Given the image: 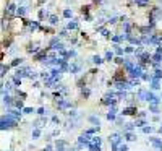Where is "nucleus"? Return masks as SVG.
I'll return each instance as SVG.
<instances>
[{"instance_id":"1","label":"nucleus","mask_w":162,"mask_h":151,"mask_svg":"<svg viewBox=\"0 0 162 151\" xmlns=\"http://www.w3.org/2000/svg\"><path fill=\"white\" fill-rule=\"evenodd\" d=\"M18 122H20V120L13 119L10 114L2 115V119H0V130H10V129H13V127L18 125Z\"/></svg>"},{"instance_id":"2","label":"nucleus","mask_w":162,"mask_h":151,"mask_svg":"<svg viewBox=\"0 0 162 151\" xmlns=\"http://www.w3.org/2000/svg\"><path fill=\"white\" fill-rule=\"evenodd\" d=\"M101 143H102L101 136H91V141H89V145H88V149L89 151H102Z\"/></svg>"},{"instance_id":"3","label":"nucleus","mask_w":162,"mask_h":151,"mask_svg":"<svg viewBox=\"0 0 162 151\" xmlns=\"http://www.w3.org/2000/svg\"><path fill=\"white\" fill-rule=\"evenodd\" d=\"M55 104L57 106H59L60 107V109H71V107H73V106H71V102L68 101V99H65V98H59V99H55Z\"/></svg>"},{"instance_id":"4","label":"nucleus","mask_w":162,"mask_h":151,"mask_svg":"<svg viewBox=\"0 0 162 151\" xmlns=\"http://www.w3.org/2000/svg\"><path fill=\"white\" fill-rule=\"evenodd\" d=\"M109 143H110V146H120L122 145V135L120 133H112L109 136Z\"/></svg>"},{"instance_id":"5","label":"nucleus","mask_w":162,"mask_h":151,"mask_svg":"<svg viewBox=\"0 0 162 151\" xmlns=\"http://www.w3.org/2000/svg\"><path fill=\"white\" fill-rule=\"evenodd\" d=\"M143 73H144V72H143V65H141V63H138L136 67L130 72V77H131L133 80H136V78H141V77H143Z\"/></svg>"},{"instance_id":"6","label":"nucleus","mask_w":162,"mask_h":151,"mask_svg":"<svg viewBox=\"0 0 162 151\" xmlns=\"http://www.w3.org/2000/svg\"><path fill=\"white\" fill-rule=\"evenodd\" d=\"M89 141H91V135H88L86 132H84L83 135H79V138H78V143H79V145H84L86 148H88Z\"/></svg>"},{"instance_id":"7","label":"nucleus","mask_w":162,"mask_h":151,"mask_svg":"<svg viewBox=\"0 0 162 151\" xmlns=\"http://www.w3.org/2000/svg\"><path fill=\"white\" fill-rule=\"evenodd\" d=\"M147 102H149V104H157V106H159L160 99L157 98L156 94L152 93V91H149V93H147Z\"/></svg>"},{"instance_id":"8","label":"nucleus","mask_w":162,"mask_h":151,"mask_svg":"<svg viewBox=\"0 0 162 151\" xmlns=\"http://www.w3.org/2000/svg\"><path fill=\"white\" fill-rule=\"evenodd\" d=\"M66 141L65 140H57L55 141V148H57V151H68V148H66Z\"/></svg>"},{"instance_id":"9","label":"nucleus","mask_w":162,"mask_h":151,"mask_svg":"<svg viewBox=\"0 0 162 151\" xmlns=\"http://www.w3.org/2000/svg\"><path fill=\"white\" fill-rule=\"evenodd\" d=\"M2 101H3V104H5V106H8V107H10V106H13V102H15V101H13V99H12V96H8L7 93H2Z\"/></svg>"},{"instance_id":"10","label":"nucleus","mask_w":162,"mask_h":151,"mask_svg":"<svg viewBox=\"0 0 162 151\" xmlns=\"http://www.w3.org/2000/svg\"><path fill=\"white\" fill-rule=\"evenodd\" d=\"M149 141H151L152 145H154V148H156L157 151H162V140H159V138H154V136H151Z\"/></svg>"},{"instance_id":"11","label":"nucleus","mask_w":162,"mask_h":151,"mask_svg":"<svg viewBox=\"0 0 162 151\" xmlns=\"http://www.w3.org/2000/svg\"><path fill=\"white\" fill-rule=\"evenodd\" d=\"M117 101L118 99H113V98H107V96H104V99H102V104L104 106H115L117 104Z\"/></svg>"},{"instance_id":"12","label":"nucleus","mask_w":162,"mask_h":151,"mask_svg":"<svg viewBox=\"0 0 162 151\" xmlns=\"http://www.w3.org/2000/svg\"><path fill=\"white\" fill-rule=\"evenodd\" d=\"M18 12V7L15 5V3H10V5L7 7V10H5V13H7V16H12V15H15V13Z\"/></svg>"},{"instance_id":"13","label":"nucleus","mask_w":162,"mask_h":151,"mask_svg":"<svg viewBox=\"0 0 162 151\" xmlns=\"http://www.w3.org/2000/svg\"><path fill=\"white\" fill-rule=\"evenodd\" d=\"M122 115H136V107L135 106H130L127 109L122 111Z\"/></svg>"},{"instance_id":"14","label":"nucleus","mask_w":162,"mask_h":151,"mask_svg":"<svg viewBox=\"0 0 162 151\" xmlns=\"http://www.w3.org/2000/svg\"><path fill=\"white\" fill-rule=\"evenodd\" d=\"M79 70H81V65L79 63H71L70 65V73L76 75V73H79Z\"/></svg>"},{"instance_id":"15","label":"nucleus","mask_w":162,"mask_h":151,"mask_svg":"<svg viewBox=\"0 0 162 151\" xmlns=\"http://www.w3.org/2000/svg\"><path fill=\"white\" fill-rule=\"evenodd\" d=\"M147 93H149V91H146V89H140V91H138V99H141V101H147Z\"/></svg>"},{"instance_id":"16","label":"nucleus","mask_w":162,"mask_h":151,"mask_svg":"<svg viewBox=\"0 0 162 151\" xmlns=\"http://www.w3.org/2000/svg\"><path fill=\"white\" fill-rule=\"evenodd\" d=\"M29 25V33H34L37 28H39V21H26Z\"/></svg>"},{"instance_id":"17","label":"nucleus","mask_w":162,"mask_h":151,"mask_svg":"<svg viewBox=\"0 0 162 151\" xmlns=\"http://www.w3.org/2000/svg\"><path fill=\"white\" fill-rule=\"evenodd\" d=\"M123 136H125L128 141H135L136 140V135L133 133V132H123Z\"/></svg>"},{"instance_id":"18","label":"nucleus","mask_w":162,"mask_h":151,"mask_svg":"<svg viewBox=\"0 0 162 151\" xmlns=\"http://www.w3.org/2000/svg\"><path fill=\"white\" fill-rule=\"evenodd\" d=\"M81 94H83V98H84V99H88V98H89V94H91V89H89L88 86H81Z\"/></svg>"},{"instance_id":"19","label":"nucleus","mask_w":162,"mask_h":151,"mask_svg":"<svg viewBox=\"0 0 162 151\" xmlns=\"http://www.w3.org/2000/svg\"><path fill=\"white\" fill-rule=\"evenodd\" d=\"M149 59H151V57H149V54H147V52H143V54L140 55L141 65H143V63H146V62H149Z\"/></svg>"},{"instance_id":"20","label":"nucleus","mask_w":162,"mask_h":151,"mask_svg":"<svg viewBox=\"0 0 162 151\" xmlns=\"http://www.w3.org/2000/svg\"><path fill=\"white\" fill-rule=\"evenodd\" d=\"M160 88V81L157 78H152V81H151V89H159Z\"/></svg>"},{"instance_id":"21","label":"nucleus","mask_w":162,"mask_h":151,"mask_svg":"<svg viewBox=\"0 0 162 151\" xmlns=\"http://www.w3.org/2000/svg\"><path fill=\"white\" fill-rule=\"evenodd\" d=\"M28 10H29V8H28V7H18V12H16V15H20V16H25L26 13H28Z\"/></svg>"},{"instance_id":"22","label":"nucleus","mask_w":162,"mask_h":151,"mask_svg":"<svg viewBox=\"0 0 162 151\" xmlns=\"http://www.w3.org/2000/svg\"><path fill=\"white\" fill-rule=\"evenodd\" d=\"M66 115H68V117H70V119H79L78 112H76L75 109H70L68 112H66Z\"/></svg>"},{"instance_id":"23","label":"nucleus","mask_w":162,"mask_h":151,"mask_svg":"<svg viewBox=\"0 0 162 151\" xmlns=\"http://www.w3.org/2000/svg\"><path fill=\"white\" fill-rule=\"evenodd\" d=\"M88 120L91 122V124H94L96 127H99V125H101V122H99V119H97L96 115H89V117H88Z\"/></svg>"},{"instance_id":"24","label":"nucleus","mask_w":162,"mask_h":151,"mask_svg":"<svg viewBox=\"0 0 162 151\" xmlns=\"http://www.w3.org/2000/svg\"><path fill=\"white\" fill-rule=\"evenodd\" d=\"M37 50H39V44H34V46L31 44L29 47H28V52H29V54H36Z\"/></svg>"},{"instance_id":"25","label":"nucleus","mask_w":162,"mask_h":151,"mask_svg":"<svg viewBox=\"0 0 162 151\" xmlns=\"http://www.w3.org/2000/svg\"><path fill=\"white\" fill-rule=\"evenodd\" d=\"M138 7H147L149 5V0H135Z\"/></svg>"},{"instance_id":"26","label":"nucleus","mask_w":162,"mask_h":151,"mask_svg":"<svg viewBox=\"0 0 162 151\" xmlns=\"http://www.w3.org/2000/svg\"><path fill=\"white\" fill-rule=\"evenodd\" d=\"M13 106H15L16 109H20V111H23V109H25V107H23V99H20V101H18V99H16V101L13 102Z\"/></svg>"},{"instance_id":"27","label":"nucleus","mask_w":162,"mask_h":151,"mask_svg":"<svg viewBox=\"0 0 162 151\" xmlns=\"http://www.w3.org/2000/svg\"><path fill=\"white\" fill-rule=\"evenodd\" d=\"M39 136H41V129H37V127H36V129H32V138L37 140Z\"/></svg>"},{"instance_id":"28","label":"nucleus","mask_w":162,"mask_h":151,"mask_svg":"<svg viewBox=\"0 0 162 151\" xmlns=\"http://www.w3.org/2000/svg\"><path fill=\"white\" fill-rule=\"evenodd\" d=\"M102 62H104V59H102V57H99V55H94V57H93V63L101 65Z\"/></svg>"},{"instance_id":"29","label":"nucleus","mask_w":162,"mask_h":151,"mask_svg":"<svg viewBox=\"0 0 162 151\" xmlns=\"http://www.w3.org/2000/svg\"><path fill=\"white\" fill-rule=\"evenodd\" d=\"M135 127H136L135 124H125V125H123V132H131Z\"/></svg>"},{"instance_id":"30","label":"nucleus","mask_w":162,"mask_h":151,"mask_svg":"<svg viewBox=\"0 0 162 151\" xmlns=\"http://www.w3.org/2000/svg\"><path fill=\"white\" fill-rule=\"evenodd\" d=\"M96 29H97L99 33H102L104 37H110V33H109V31L106 29V28H96Z\"/></svg>"},{"instance_id":"31","label":"nucleus","mask_w":162,"mask_h":151,"mask_svg":"<svg viewBox=\"0 0 162 151\" xmlns=\"http://www.w3.org/2000/svg\"><path fill=\"white\" fill-rule=\"evenodd\" d=\"M149 112L157 114V112H159V106H157V104H149Z\"/></svg>"},{"instance_id":"32","label":"nucleus","mask_w":162,"mask_h":151,"mask_svg":"<svg viewBox=\"0 0 162 151\" xmlns=\"http://www.w3.org/2000/svg\"><path fill=\"white\" fill-rule=\"evenodd\" d=\"M99 129H101V127H93V129H88L86 133H88V135H94L96 132H99Z\"/></svg>"},{"instance_id":"33","label":"nucleus","mask_w":162,"mask_h":151,"mask_svg":"<svg viewBox=\"0 0 162 151\" xmlns=\"http://www.w3.org/2000/svg\"><path fill=\"white\" fill-rule=\"evenodd\" d=\"M104 59L110 62V60L113 59V52H112V50H107V52H106V55H104Z\"/></svg>"},{"instance_id":"34","label":"nucleus","mask_w":162,"mask_h":151,"mask_svg":"<svg viewBox=\"0 0 162 151\" xmlns=\"http://www.w3.org/2000/svg\"><path fill=\"white\" fill-rule=\"evenodd\" d=\"M49 23L50 25H57V23H59V18H57L55 15H50L49 16Z\"/></svg>"},{"instance_id":"35","label":"nucleus","mask_w":162,"mask_h":151,"mask_svg":"<svg viewBox=\"0 0 162 151\" xmlns=\"http://www.w3.org/2000/svg\"><path fill=\"white\" fill-rule=\"evenodd\" d=\"M152 59H154V62H157V63H160L162 62V54H154V55H152Z\"/></svg>"},{"instance_id":"36","label":"nucleus","mask_w":162,"mask_h":151,"mask_svg":"<svg viewBox=\"0 0 162 151\" xmlns=\"http://www.w3.org/2000/svg\"><path fill=\"white\" fill-rule=\"evenodd\" d=\"M66 28H68V29H78V23H76V21H70Z\"/></svg>"},{"instance_id":"37","label":"nucleus","mask_w":162,"mask_h":151,"mask_svg":"<svg viewBox=\"0 0 162 151\" xmlns=\"http://www.w3.org/2000/svg\"><path fill=\"white\" fill-rule=\"evenodd\" d=\"M135 125H136V127H146V120H144V119H138V120L135 122Z\"/></svg>"},{"instance_id":"38","label":"nucleus","mask_w":162,"mask_h":151,"mask_svg":"<svg viewBox=\"0 0 162 151\" xmlns=\"http://www.w3.org/2000/svg\"><path fill=\"white\" fill-rule=\"evenodd\" d=\"M123 39H125V34H122V36H112V41L113 42H120Z\"/></svg>"},{"instance_id":"39","label":"nucleus","mask_w":162,"mask_h":151,"mask_svg":"<svg viewBox=\"0 0 162 151\" xmlns=\"http://www.w3.org/2000/svg\"><path fill=\"white\" fill-rule=\"evenodd\" d=\"M115 54L118 55V57H122V55H123V49L120 46H115Z\"/></svg>"},{"instance_id":"40","label":"nucleus","mask_w":162,"mask_h":151,"mask_svg":"<svg viewBox=\"0 0 162 151\" xmlns=\"http://www.w3.org/2000/svg\"><path fill=\"white\" fill-rule=\"evenodd\" d=\"M23 63V59H15L12 62V67H18V65H21Z\"/></svg>"},{"instance_id":"41","label":"nucleus","mask_w":162,"mask_h":151,"mask_svg":"<svg viewBox=\"0 0 162 151\" xmlns=\"http://www.w3.org/2000/svg\"><path fill=\"white\" fill-rule=\"evenodd\" d=\"M37 77H41V75L36 73V72H29V75H28V78H29V80H36Z\"/></svg>"},{"instance_id":"42","label":"nucleus","mask_w":162,"mask_h":151,"mask_svg":"<svg viewBox=\"0 0 162 151\" xmlns=\"http://www.w3.org/2000/svg\"><path fill=\"white\" fill-rule=\"evenodd\" d=\"M143 132H144V133H152V132H154V129H152V127L149 125V127H143Z\"/></svg>"},{"instance_id":"43","label":"nucleus","mask_w":162,"mask_h":151,"mask_svg":"<svg viewBox=\"0 0 162 151\" xmlns=\"http://www.w3.org/2000/svg\"><path fill=\"white\" fill-rule=\"evenodd\" d=\"M7 72H8V65H3L2 63V73H0V75H2V78L7 75Z\"/></svg>"},{"instance_id":"44","label":"nucleus","mask_w":162,"mask_h":151,"mask_svg":"<svg viewBox=\"0 0 162 151\" xmlns=\"http://www.w3.org/2000/svg\"><path fill=\"white\" fill-rule=\"evenodd\" d=\"M154 78H157V80L162 78V70H159V68L156 70V72H154Z\"/></svg>"},{"instance_id":"45","label":"nucleus","mask_w":162,"mask_h":151,"mask_svg":"<svg viewBox=\"0 0 162 151\" xmlns=\"http://www.w3.org/2000/svg\"><path fill=\"white\" fill-rule=\"evenodd\" d=\"M37 114H39L41 117H44V115L47 114V111L44 109V107H39V109H37Z\"/></svg>"},{"instance_id":"46","label":"nucleus","mask_w":162,"mask_h":151,"mask_svg":"<svg viewBox=\"0 0 162 151\" xmlns=\"http://www.w3.org/2000/svg\"><path fill=\"white\" fill-rule=\"evenodd\" d=\"M32 112H34L32 107H25V109H23V114H32Z\"/></svg>"},{"instance_id":"47","label":"nucleus","mask_w":162,"mask_h":151,"mask_svg":"<svg viewBox=\"0 0 162 151\" xmlns=\"http://www.w3.org/2000/svg\"><path fill=\"white\" fill-rule=\"evenodd\" d=\"M41 78H42V80H49V78H50V73L42 72V73H41Z\"/></svg>"},{"instance_id":"48","label":"nucleus","mask_w":162,"mask_h":151,"mask_svg":"<svg viewBox=\"0 0 162 151\" xmlns=\"http://www.w3.org/2000/svg\"><path fill=\"white\" fill-rule=\"evenodd\" d=\"M13 83H15V86H20V84H21V78L15 77V78H13Z\"/></svg>"},{"instance_id":"49","label":"nucleus","mask_w":162,"mask_h":151,"mask_svg":"<svg viewBox=\"0 0 162 151\" xmlns=\"http://www.w3.org/2000/svg\"><path fill=\"white\" fill-rule=\"evenodd\" d=\"M63 16H65V18H71V10H68V8H66V10L63 12Z\"/></svg>"},{"instance_id":"50","label":"nucleus","mask_w":162,"mask_h":151,"mask_svg":"<svg viewBox=\"0 0 162 151\" xmlns=\"http://www.w3.org/2000/svg\"><path fill=\"white\" fill-rule=\"evenodd\" d=\"M117 125H120V127H123V125H125V124H123V119H122V117H117Z\"/></svg>"},{"instance_id":"51","label":"nucleus","mask_w":162,"mask_h":151,"mask_svg":"<svg viewBox=\"0 0 162 151\" xmlns=\"http://www.w3.org/2000/svg\"><path fill=\"white\" fill-rule=\"evenodd\" d=\"M118 151H128V146H127V145H123V143H122L120 146H118Z\"/></svg>"},{"instance_id":"52","label":"nucleus","mask_w":162,"mask_h":151,"mask_svg":"<svg viewBox=\"0 0 162 151\" xmlns=\"http://www.w3.org/2000/svg\"><path fill=\"white\" fill-rule=\"evenodd\" d=\"M107 21L110 23V25H115V23H117V16H112V18H109Z\"/></svg>"},{"instance_id":"53","label":"nucleus","mask_w":162,"mask_h":151,"mask_svg":"<svg viewBox=\"0 0 162 151\" xmlns=\"http://www.w3.org/2000/svg\"><path fill=\"white\" fill-rule=\"evenodd\" d=\"M133 50H135V49H133V46H128V47H125V52H127V54H131Z\"/></svg>"},{"instance_id":"54","label":"nucleus","mask_w":162,"mask_h":151,"mask_svg":"<svg viewBox=\"0 0 162 151\" xmlns=\"http://www.w3.org/2000/svg\"><path fill=\"white\" fill-rule=\"evenodd\" d=\"M52 122H54V124H60V119L57 115H52Z\"/></svg>"},{"instance_id":"55","label":"nucleus","mask_w":162,"mask_h":151,"mask_svg":"<svg viewBox=\"0 0 162 151\" xmlns=\"http://www.w3.org/2000/svg\"><path fill=\"white\" fill-rule=\"evenodd\" d=\"M66 34H68V33H66L65 29H63V31H60V37H65Z\"/></svg>"},{"instance_id":"56","label":"nucleus","mask_w":162,"mask_h":151,"mask_svg":"<svg viewBox=\"0 0 162 151\" xmlns=\"http://www.w3.org/2000/svg\"><path fill=\"white\" fill-rule=\"evenodd\" d=\"M157 54H162V46H157V50H156Z\"/></svg>"},{"instance_id":"57","label":"nucleus","mask_w":162,"mask_h":151,"mask_svg":"<svg viewBox=\"0 0 162 151\" xmlns=\"http://www.w3.org/2000/svg\"><path fill=\"white\" fill-rule=\"evenodd\" d=\"M160 119H159V115H154V117H152V122H159Z\"/></svg>"},{"instance_id":"58","label":"nucleus","mask_w":162,"mask_h":151,"mask_svg":"<svg viewBox=\"0 0 162 151\" xmlns=\"http://www.w3.org/2000/svg\"><path fill=\"white\" fill-rule=\"evenodd\" d=\"M146 117V112H140V119H144Z\"/></svg>"},{"instance_id":"59","label":"nucleus","mask_w":162,"mask_h":151,"mask_svg":"<svg viewBox=\"0 0 162 151\" xmlns=\"http://www.w3.org/2000/svg\"><path fill=\"white\" fill-rule=\"evenodd\" d=\"M68 151H78V148H68Z\"/></svg>"},{"instance_id":"60","label":"nucleus","mask_w":162,"mask_h":151,"mask_svg":"<svg viewBox=\"0 0 162 151\" xmlns=\"http://www.w3.org/2000/svg\"><path fill=\"white\" fill-rule=\"evenodd\" d=\"M159 132H160V133H162V124H160V129H159Z\"/></svg>"},{"instance_id":"61","label":"nucleus","mask_w":162,"mask_h":151,"mask_svg":"<svg viewBox=\"0 0 162 151\" xmlns=\"http://www.w3.org/2000/svg\"><path fill=\"white\" fill-rule=\"evenodd\" d=\"M159 2H160V3H162V0H159Z\"/></svg>"}]
</instances>
